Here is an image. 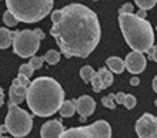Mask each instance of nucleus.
<instances>
[{
    "label": "nucleus",
    "mask_w": 157,
    "mask_h": 138,
    "mask_svg": "<svg viewBox=\"0 0 157 138\" xmlns=\"http://www.w3.org/2000/svg\"><path fill=\"white\" fill-rule=\"evenodd\" d=\"M62 10V20L52 26L50 34L67 58H86L94 51L101 37L99 17L91 9L80 3L67 4Z\"/></svg>",
    "instance_id": "1"
},
{
    "label": "nucleus",
    "mask_w": 157,
    "mask_h": 138,
    "mask_svg": "<svg viewBox=\"0 0 157 138\" xmlns=\"http://www.w3.org/2000/svg\"><path fill=\"white\" fill-rule=\"evenodd\" d=\"M63 101L64 90L52 77H37L30 83L26 103L34 115L50 117L60 110Z\"/></svg>",
    "instance_id": "2"
},
{
    "label": "nucleus",
    "mask_w": 157,
    "mask_h": 138,
    "mask_svg": "<svg viewBox=\"0 0 157 138\" xmlns=\"http://www.w3.org/2000/svg\"><path fill=\"white\" fill-rule=\"evenodd\" d=\"M119 26L132 50L149 53L154 46V30L146 19H141L134 13H124L119 14Z\"/></svg>",
    "instance_id": "3"
},
{
    "label": "nucleus",
    "mask_w": 157,
    "mask_h": 138,
    "mask_svg": "<svg viewBox=\"0 0 157 138\" xmlns=\"http://www.w3.org/2000/svg\"><path fill=\"white\" fill-rule=\"evenodd\" d=\"M54 0H6L7 10L23 23H37L53 9Z\"/></svg>",
    "instance_id": "4"
},
{
    "label": "nucleus",
    "mask_w": 157,
    "mask_h": 138,
    "mask_svg": "<svg viewBox=\"0 0 157 138\" xmlns=\"http://www.w3.org/2000/svg\"><path fill=\"white\" fill-rule=\"evenodd\" d=\"M9 111L4 120V127L9 134H12L14 138H23L33 128V118L29 113L19 107V104L7 103Z\"/></svg>",
    "instance_id": "5"
},
{
    "label": "nucleus",
    "mask_w": 157,
    "mask_h": 138,
    "mask_svg": "<svg viewBox=\"0 0 157 138\" xmlns=\"http://www.w3.org/2000/svg\"><path fill=\"white\" fill-rule=\"evenodd\" d=\"M40 40L36 30L13 32V51L21 58H30L37 53Z\"/></svg>",
    "instance_id": "6"
},
{
    "label": "nucleus",
    "mask_w": 157,
    "mask_h": 138,
    "mask_svg": "<svg viewBox=\"0 0 157 138\" xmlns=\"http://www.w3.org/2000/svg\"><path fill=\"white\" fill-rule=\"evenodd\" d=\"M60 138H112V127L104 120H97L90 125L64 130Z\"/></svg>",
    "instance_id": "7"
},
{
    "label": "nucleus",
    "mask_w": 157,
    "mask_h": 138,
    "mask_svg": "<svg viewBox=\"0 0 157 138\" xmlns=\"http://www.w3.org/2000/svg\"><path fill=\"white\" fill-rule=\"evenodd\" d=\"M29 85H30L29 77H26L23 74H19L13 80L12 85H10V90H9V103L20 104V103L26 101Z\"/></svg>",
    "instance_id": "8"
},
{
    "label": "nucleus",
    "mask_w": 157,
    "mask_h": 138,
    "mask_svg": "<svg viewBox=\"0 0 157 138\" xmlns=\"http://www.w3.org/2000/svg\"><path fill=\"white\" fill-rule=\"evenodd\" d=\"M136 132L139 138H157V117L143 114L136 122Z\"/></svg>",
    "instance_id": "9"
},
{
    "label": "nucleus",
    "mask_w": 157,
    "mask_h": 138,
    "mask_svg": "<svg viewBox=\"0 0 157 138\" xmlns=\"http://www.w3.org/2000/svg\"><path fill=\"white\" fill-rule=\"evenodd\" d=\"M124 63H126V70H127L128 73L134 74V76L143 73L146 69V65H147V60H146V57L143 56V53L134 51V50L126 56Z\"/></svg>",
    "instance_id": "10"
},
{
    "label": "nucleus",
    "mask_w": 157,
    "mask_h": 138,
    "mask_svg": "<svg viewBox=\"0 0 157 138\" xmlns=\"http://www.w3.org/2000/svg\"><path fill=\"white\" fill-rule=\"evenodd\" d=\"M73 103H75L77 113L80 114V122L86 121L87 117L93 115V113L96 110V101L91 97H89V95H82L77 100L75 98Z\"/></svg>",
    "instance_id": "11"
},
{
    "label": "nucleus",
    "mask_w": 157,
    "mask_h": 138,
    "mask_svg": "<svg viewBox=\"0 0 157 138\" xmlns=\"http://www.w3.org/2000/svg\"><path fill=\"white\" fill-rule=\"evenodd\" d=\"M64 132V127L60 122V120H52V121L44 122L40 128L41 138H60Z\"/></svg>",
    "instance_id": "12"
},
{
    "label": "nucleus",
    "mask_w": 157,
    "mask_h": 138,
    "mask_svg": "<svg viewBox=\"0 0 157 138\" xmlns=\"http://www.w3.org/2000/svg\"><path fill=\"white\" fill-rule=\"evenodd\" d=\"M106 65L109 67V70L112 73H116V74H121L126 70V63L120 57H109L106 60Z\"/></svg>",
    "instance_id": "13"
},
{
    "label": "nucleus",
    "mask_w": 157,
    "mask_h": 138,
    "mask_svg": "<svg viewBox=\"0 0 157 138\" xmlns=\"http://www.w3.org/2000/svg\"><path fill=\"white\" fill-rule=\"evenodd\" d=\"M10 44H13V32L6 27H0V50L7 49Z\"/></svg>",
    "instance_id": "14"
},
{
    "label": "nucleus",
    "mask_w": 157,
    "mask_h": 138,
    "mask_svg": "<svg viewBox=\"0 0 157 138\" xmlns=\"http://www.w3.org/2000/svg\"><path fill=\"white\" fill-rule=\"evenodd\" d=\"M77 110H76V106H75V103H73V100H66V101H63L59 113H60V115L63 118H70V117H73V114Z\"/></svg>",
    "instance_id": "15"
},
{
    "label": "nucleus",
    "mask_w": 157,
    "mask_h": 138,
    "mask_svg": "<svg viewBox=\"0 0 157 138\" xmlns=\"http://www.w3.org/2000/svg\"><path fill=\"white\" fill-rule=\"evenodd\" d=\"M97 74L100 76L101 81H103V87H104V88H109V87L113 84V81H114V77H113L112 71H110V70H107L106 67H101V69H99Z\"/></svg>",
    "instance_id": "16"
},
{
    "label": "nucleus",
    "mask_w": 157,
    "mask_h": 138,
    "mask_svg": "<svg viewBox=\"0 0 157 138\" xmlns=\"http://www.w3.org/2000/svg\"><path fill=\"white\" fill-rule=\"evenodd\" d=\"M94 69L91 67V65H84V67H82V70H80V77H82V80L84 83H90L91 78L94 77Z\"/></svg>",
    "instance_id": "17"
},
{
    "label": "nucleus",
    "mask_w": 157,
    "mask_h": 138,
    "mask_svg": "<svg viewBox=\"0 0 157 138\" xmlns=\"http://www.w3.org/2000/svg\"><path fill=\"white\" fill-rule=\"evenodd\" d=\"M3 21H4V24L7 26V27H14L19 20H17V17L14 16L10 10H6V12L3 13Z\"/></svg>",
    "instance_id": "18"
},
{
    "label": "nucleus",
    "mask_w": 157,
    "mask_h": 138,
    "mask_svg": "<svg viewBox=\"0 0 157 138\" xmlns=\"http://www.w3.org/2000/svg\"><path fill=\"white\" fill-rule=\"evenodd\" d=\"M44 60L47 61L50 65L57 64L59 61H60V53L56 51V50H49V51L46 53V56H44Z\"/></svg>",
    "instance_id": "19"
},
{
    "label": "nucleus",
    "mask_w": 157,
    "mask_h": 138,
    "mask_svg": "<svg viewBox=\"0 0 157 138\" xmlns=\"http://www.w3.org/2000/svg\"><path fill=\"white\" fill-rule=\"evenodd\" d=\"M90 83H91V87H93V91H94V93H100V91L104 88V87H103V81H101L100 76L97 74V71H96L94 77L91 78Z\"/></svg>",
    "instance_id": "20"
},
{
    "label": "nucleus",
    "mask_w": 157,
    "mask_h": 138,
    "mask_svg": "<svg viewBox=\"0 0 157 138\" xmlns=\"http://www.w3.org/2000/svg\"><path fill=\"white\" fill-rule=\"evenodd\" d=\"M101 104H103L106 108H110V110H114L116 108V101H114V94H110V95H106V97L101 98Z\"/></svg>",
    "instance_id": "21"
},
{
    "label": "nucleus",
    "mask_w": 157,
    "mask_h": 138,
    "mask_svg": "<svg viewBox=\"0 0 157 138\" xmlns=\"http://www.w3.org/2000/svg\"><path fill=\"white\" fill-rule=\"evenodd\" d=\"M134 2L139 6V9H144V10L153 9L157 3V0H134Z\"/></svg>",
    "instance_id": "22"
},
{
    "label": "nucleus",
    "mask_w": 157,
    "mask_h": 138,
    "mask_svg": "<svg viewBox=\"0 0 157 138\" xmlns=\"http://www.w3.org/2000/svg\"><path fill=\"white\" fill-rule=\"evenodd\" d=\"M137 104V100L133 94H126V100H124V104L123 106L127 108V110H133Z\"/></svg>",
    "instance_id": "23"
},
{
    "label": "nucleus",
    "mask_w": 157,
    "mask_h": 138,
    "mask_svg": "<svg viewBox=\"0 0 157 138\" xmlns=\"http://www.w3.org/2000/svg\"><path fill=\"white\" fill-rule=\"evenodd\" d=\"M44 57H37V56H33V57H30V63L29 64L33 67L34 70H39L41 69V65H43V63H44Z\"/></svg>",
    "instance_id": "24"
},
{
    "label": "nucleus",
    "mask_w": 157,
    "mask_h": 138,
    "mask_svg": "<svg viewBox=\"0 0 157 138\" xmlns=\"http://www.w3.org/2000/svg\"><path fill=\"white\" fill-rule=\"evenodd\" d=\"M34 73V69L32 67L30 64H21L20 69H19V74H23V76H26V77H32Z\"/></svg>",
    "instance_id": "25"
},
{
    "label": "nucleus",
    "mask_w": 157,
    "mask_h": 138,
    "mask_svg": "<svg viewBox=\"0 0 157 138\" xmlns=\"http://www.w3.org/2000/svg\"><path fill=\"white\" fill-rule=\"evenodd\" d=\"M62 17H63V10H54L52 13V21H53V24L54 23H59V21L62 20Z\"/></svg>",
    "instance_id": "26"
},
{
    "label": "nucleus",
    "mask_w": 157,
    "mask_h": 138,
    "mask_svg": "<svg viewBox=\"0 0 157 138\" xmlns=\"http://www.w3.org/2000/svg\"><path fill=\"white\" fill-rule=\"evenodd\" d=\"M124 13H133V4L126 3L121 6V9H119V14H124Z\"/></svg>",
    "instance_id": "27"
},
{
    "label": "nucleus",
    "mask_w": 157,
    "mask_h": 138,
    "mask_svg": "<svg viewBox=\"0 0 157 138\" xmlns=\"http://www.w3.org/2000/svg\"><path fill=\"white\" fill-rule=\"evenodd\" d=\"M149 57H150V60H153L157 63V44L153 46V47L149 50Z\"/></svg>",
    "instance_id": "28"
},
{
    "label": "nucleus",
    "mask_w": 157,
    "mask_h": 138,
    "mask_svg": "<svg viewBox=\"0 0 157 138\" xmlns=\"http://www.w3.org/2000/svg\"><path fill=\"white\" fill-rule=\"evenodd\" d=\"M124 100H126V94L124 93L114 94V101H116L117 104H124Z\"/></svg>",
    "instance_id": "29"
},
{
    "label": "nucleus",
    "mask_w": 157,
    "mask_h": 138,
    "mask_svg": "<svg viewBox=\"0 0 157 138\" xmlns=\"http://www.w3.org/2000/svg\"><path fill=\"white\" fill-rule=\"evenodd\" d=\"M136 14L139 17H141V19H146V16H147V10H144V9H140V10H139Z\"/></svg>",
    "instance_id": "30"
},
{
    "label": "nucleus",
    "mask_w": 157,
    "mask_h": 138,
    "mask_svg": "<svg viewBox=\"0 0 157 138\" xmlns=\"http://www.w3.org/2000/svg\"><path fill=\"white\" fill-rule=\"evenodd\" d=\"M130 84L132 85H139L140 84V78L139 77H132L130 78Z\"/></svg>",
    "instance_id": "31"
},
{
    "label": "nucleus",
    "mask_w": 157,
    "mask_h": 138,
    "mask_svg": "<svg viewBox=\"0 0 157 138\" xmlns=\"http://www.w3.org/2000/svg\"><path fill=\"white\" fill-rule=\"evenodd\" d=\"M4 104V93H3V88L0 87V107Z\"/></svg>",
    "instance_id": "32"
},
{
    "label": "nucleus",
    "mask_w": 157,
    "mask_h": 138,
    "mask_svg": "<svg viewBox=\"0 0 157 138\" xmlns=\"http://www.w3.org/2000/svg\"><path fill=\"white\" fill-rule=\"evenodd\" d=\"M151 87H153V90L157 93V76L153 78V83H151Z\"/></svg>",
    "instance_id": "33"
},
{
    "label": "nucleus",
    "mask_w": 157,
    "mask_h": 138,
    "mask_svg": "<svg viewBox=\"0 0 157 138\" xmlns=\"http://www.w3.org/2000/svg\"><path fill=\"white\" fill-rule=\"evenodd\" d=\"M36 33H37V34H39V37H40L41 40H43V39H44V33L41 32L40 28H36Z\"/></svg>",
    "instance_id": "34"
},
{
    "label": "nucleus",
    "mask_w": 157,
    "mask_h": 138,
    "mask_svg": "<svg viewBox=\"0 0 157 138\" xmlns=\"http://www.w3.org/2000/svg\"><path fill=\"white\" fill-rule=\"evenodd\" d=\"M0 138H4V135H3V132H0Z\"/></svg>",
    "instance_id": "35"
},
{
    "label": "nucleus",
    "mask_w": 157,
    "mask_h": 138,
    "mask_svg": "<svg viewBox=\"0 0 157 138\" xmlns=\"http://www.w3.org/2000/svg\"><path fill=\"white\" fill-rule=\"evenodd\" d=\"M154 104H156V107H157V100H156V101H154Z\"/></svg>",
    "instance_id": "36"
},
{
    "label": "nucleus",
    "mask_w": 157,
    "mask_h": 138,
    "mask_svg": "<svg viewBox=\"0 0 157 138\" xmlns=\"http://www.w3.org/2000/svg\"><path fill=\"white\" fill-rule=\"evenodd\" d=\"M4 138H9V137H4Z\"/></svg>",
    "instance_id": "37"
},
{
    "label": "nucleus",
    "mask_w": 157,
    "mask_h": 138,
    "mask_svg": "<svg viewBox=\"0 0 157 138\" xmlns=\"http://www.w3.org/2000/svg\"><path fill=\"white\" fill-rule=\"evenodd\" d=\"M94 2H97V0H94Z\"/></svg>",
    "instance_id": "38"
},
{
    "label": "nucleus",
    "mask_w": 157,
    "mask_h": 138,
    "mask_svg": "<svg viewBox=\"0 0 157 138\" xmlns=\"http://www.w3.org/2000/svg\"><path fill=\"white\" fill-rule=\"evenodd\" d=\"M156 30H157V27H156Z\"/></svg>",
    "instance_id": "39"
}]
</instances>
